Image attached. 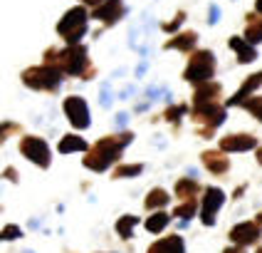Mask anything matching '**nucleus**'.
Returning a JSON list of instances; mask_svg holds the SVG:
<instances>
[{"mask_svg":"<svg viewBox=\"0 0 262 253\" xmlns=\"http://www.w3.org/2000/svg\"><path fill=\"white\" fill-rule=\"evenodd\" d=\"M131 139H134L131 132H124V134H119V137H104V139H99L94 147L89 149L87 159H84V166L94 169V171L109 169V164L117 162L119 154H121V149L126 147Z\"/></svg>","mask_w":262,"mask_h":253,"instance_id":"1","label":"nucleus"},{"mask_svg":"<svg viewBox=\"0 0 262 253\" xmlns=\"http://www.w3.org/2000/svg\"><path fill=\"white\" fill-rule=\"evenodd\" d=\"M50 60L57 62L62 72H70V74L87 72V50H84L82 45H70V47L62 50V52L50 50V52H47V65H50Z\"/></svg>","mask_w":262,"mask_h":253,"instance_id":"2","label":"nucleus"},{"mask_svg":"<svg viewBox=\"0 0 262 253\" xmlns=\"http://www.w3.org/2000/svg\"><path fill=\"white\" fill-rule=\"evenodd\" d=\"M87 20H89V15H87L84 8H72V10H67L64 17L59 20L57 32L70 45H77L79 43V37L87 32Z\"/></svg>","mask_w":262,"mask_h":253,"instance_id":"3","label":"nucleus"},{"mask_svg":"<svg viewBox=\"0 0 262 253\" xmlns=\"http://www.w3.org/2000/svg\"><path fill=\"white\" fill-rule=\"evenodd\" d=\"M213 72H215V55L210 50H201L190 57L183 77L188 82H195V85H205V82H210Z\"/></svg>","mask_w":262,"mask_h":253,"instance_id":"4","label":"nucleus"},{"mask_svg":"<svg viewBox=\"0 0 262 253\" xmlns=\"http://www.w3.org/2000/svg\"><path fill=\"white\" fill-rule=\"evenodd\" d=\"M23 82L28 87L35 89H57L62 85V70L57 67H50V65H42V67H30L23 72Z\"/></svg>","mask_w":262,"mask_h":253,"instance_id":"5","label":"nucleus"},{"mask_svg":"<svg viewBox=\"0 0 262 253\" xmlns=\"http://www.w3.org/2000/svg\"><path fill=\"white\" fill-rule=\"evenodd\" d=\"M20 151L25 154V159L35 162L37 166H42V169L50 166V147H47V142L40 139V137H25V139L20 142Z\"/></svg>","mask_w":262,"mask_h":253,"instance_id":"6","label":"nucleus"},{"mask_svg":"<svg viewBox=\"0 0 262 253\" xmlns=\"http://www.w3.org/2000/svg\"><path fill=\"white\" fill-rule=\"evenodd\" d=\"M64 114L70 119V124L77 129H87L89 127V107L82 97H67L64 100Z\"/></svg>","mask_w":262,"mask_h":253,"instance_id":"7","label":"nucleus"},{"mask_svg":"<svg viewBox=\"0 0 262 253\" xmlns=\"http://www.w3.org/2000/svg\"><path fill=\"white\" fill-rule=\"evenodd\" d=\"M257 238H260V226L257 223H250V221H243L237 223L233 231H230V241H233L235 246H250V243H257Z\"/></svg>","mask_w":262,"mask_h":253,"instance_id":"8","label":"nucleus"},{"mask_svg":"<svg viewBox=\"0 0 262 253\" xmlns=\"http://www.w3.org/2000/svg\"><path fill=\"white\" fill-rule=\"evenodd\" d=\"M225 204V193L220 191V189H208L205 191V199H203V223L205 226H213L215 223V213H218V208Z\"/></svg>","mask_w":262,"mask_h":253,"instance_id":"9","label":"nucleus"},{"mask_svg":"<svg viewBox=\"0 0 262 253\" xmlns=\"http://www.w3.org/2000/svg\"><path fill=\"white\" fill-rule=\"evenodd\" d=\"M193 114L198 122H203L208 124V129H213V127H220L223 124V119H225V109L220 107V104H203V107H195L193 109Z\"/></svg>","mask_w":262,"mask_h":253,"instance_id":"10","label":"nucleus"},{"mask_svg":"<svg viewBox=\"0 0 262 253\" xmlns=\"http://www.w3.org/2000/svg\"><path fill=\"white\" fill-rule=\"evenodd\" d=\"M124 15V5H121V0H106L102 8H97L92 17H97V20H102L106 25H114L119 17Z\"/></svg>","mask_w":262,"mask_h":253,"instance_id":"11","label":"nucleus"},{"mask_svg":"<svg viewBox=\"0 0 262 253\" xmlns=\"http://www.w3.org/2000/svg\"><path fill=\"white\" fill-rule=\"evenodd\" d=\"M220 147L225 151H248V149L257 147V139L250 137V134H233V137H225L220 142Z\"/></svg>","mask_w":262,"mask_h":253,"instance_id":"12","label":"nucleus"},{"mask_svg":"<svg viewBox=\"0 0 262 253\" xmlns=\"http://www.w3.org/2000/svg\"><path fill=\"white\" fill-rule=\"evenodd\" d=\"M220 94V85L218 82H205L201 87L195 89V94H193V104L195 107H203V104H213V100Z\"/></svg>","mask_w":262,"mask_h":253,"instance_id":"13","label":"nucleus"},{"mask_svg":"<svg viewBox=\"0 0 262 253\" xmlns=\"http://www.w3.org/2000/svg\"><path fill=\"white\" fill-rule=\"evenodd\" d=\"M148 253H183V238L181 236L161 238L148 248Z\"/></svg>","mask_w":262,"mask_h":253,"instance_id":"14","label":"nucleus"},{"mask_svg":"<svg viewBox=\"0 0 262 253\" xmlns=\"http://www.w3.org/2000/svg\"><path fill=\"white\" fill-rule=\"evenodd\" d=\"M230 47L237 52V60H240L243 65H245V62H252V60L257 57L255 47H252L248 40H243V37H230Z\"/></svg>","mask_w":262,"mask_h":253,"instance_id":"15","label":"nucleus"},{"mask_svg":"<svg viewBox=\"0 0 262 253\" xmlns=\"http://www.w3.org/2000/svg\"><path fill=\"white\" fill-rule=\"evenodd\" d=\"M203 164L213 171V174H225L228 171V157H223V154H218V151H205L203 154Z\"/></svg>","mask_w":262,"mask_h":253,"instance_id":"16","label":"nucleus"},{"mask_svg":"<svg viewBox=\"0 0 262 253\" xmlns=\"http://www.w3.org/2000/svg\"><path fill=\"white\" fill-rule=\"evenodd\" d=\"M195 40H198V35H195V32H181L178 37H173V40H168V43H166V50L171 47V50H183V52H188V50H193Z\"/></svg>","mask_w":262,"mask_h":253,"instance_id":"17","label":"nucleus"},{"mask_svg":"<svg viewBox=\"0 0 262 253\" xmlns=\"http://www.w3.org/2000/svg\"><path fill=\"white\" fill-rule=\"evenodd\" d=\"M87 149V142L82 139V137H77V134H70V137H64L62 142H59V151L62 154H70V151H84Z\"/></svg>","mask_w":262,"mask_h":253,"instance_id":"18","label":"nucleus"},{"mask_svg":"<svg viewBox=\"0 0 262 253\" xmlns=\"http://www.w3.org/2000/svg\"><path fill=\"white\" fill-rule=\"evenodd\" d=\"M248 32H245V40L250 45L255 43H262V20H257L255 15H248Z\"/></svg>","mask_w":262,"mask_h":253,"instance_id":"19","label":"nucleus"},{"mask_svg":"<svg viewBox=\"0 0 262 253\" xmlns=\"http://www.w3.org/2000/svg\"><path fill=\"white\" fill-rule=\"evenodd\" d=\"M176 193H178L181 199H186V201H193V196L198 193V184H195L193 179H181V181L176 184Z\"/></svg>","mask_w":262,"mask_h":253,"instance_id":"20","label":"nucleus"},{"mask_svg":"<svg viewBox=\"0 0 262 253\" xmlns=\"http://www.w3.org/2000/svg\"><path fill=\"white\" fill-rule=\"evenodd\" d=\"M168 219H171V216H168V213H163V211H161V213H154V216H148L146 228H148L151 233H161V231L168 226Z\"/></svg>","mask_w":262,"mask_h":253,"instance_id":"21","label":"nucleus"},{"mask_svg":"<svg viewBox=\"0 0 262 253\" xmlns=\"http://www.w3.org/2000/svg\"><path fill=\"white\" fill-rule=\"evenodd\" d=\"M136 223H139V219L136 216H121L117 221V231L121 238H129L131 233H134V228H136Z\"/></svg>","mask_w":262,"mask_h":253,"instance_id":"22","label":"nucleus"},{"mask_svg":"<svg viewBox=\"0 0 262 253\" xmlns=\"http://www.w3.org/2000/svg\"><path fill=\"white\" fill-rule=\"evenodd\" d=\"M166 204H168V193L163 189H154L146 196V208H159V206H166Z\"/></svg>","mask_w":262,"mask_h":253,"instance_id":"23","label":"nucleus"},{"mask_svg":"<svg viewBox=\"0 0 262 253\" xmlns=\"http://www.w3.org/2000/svg\"><path fill=\"white\" fill-rule=\"evenodd\" d=\"M141 171H144V166H141V164H129V166H119L117 171H114V177L117 179H129V177L141 174Z\"/></svg>","mask_w":262,"mask_h":253,"instance_id":"24","label":"nucleus"},{"mask_svg":"<svg viewBox=\"0 0 262 253\" xmlns=\"http://www.w3.org/2000/svg\"><path fill=\"white\" fill-rule=\"evenodd\" d=\"M193 213H195V201H186V204H181V206L173 211V216L183 219V221H188Z\"/></svg>","mask_w":262,"mask_h":253,"instance_id":"25","label":"nucleus"},{"mask_svg":"<svg viewBox=\"0 0 262 253\" xmlns=\"http://www.w3.org/2000/svg\"><path fill=\"white\" fill-rule=\"evenodd\" d=\"M243 107H245L248 112H252V114H255V117L262 122V97H250V100L243 104Z\"/></svg>","mask_w":262,"mask_h":253,"instance_id":"26","label":"nucleus"},{"mask_svg":"<svg viewBox=\"0 0 262 253\" xmlns=\"http://www.w3.org/2000/svg\"><path fill=\"white\" fill-rule=\"evenodd\" d=\"M186 112H188V107H186V104L171 107V109H166V119H168V122H178V119H181V114H186Z\"/></svg>","mask_w":262,"mask_h":253,"instance_id":"27","label":"nucleus"},{"mask_svg":"<svg viewBox=\"0 0 262 253\" xmlns=\"http://www.w3.org/2000/svg\"><path fill=\"white\" fill-rule=\"evenodd\" d=\"M3 238H5V241L20 238V228H17V226H5V228H3Z\"/></svg>","mask_w":262,"mask_h":253,"instance_id":"28","label":"nucleus"},{"mask_svg":"<svg viewBox=\"0 0 262 253\" xmlns=\"http://www.w3.org/2000/svg\"><path fill=\"white\" fill-rule=\"evenodd\" d=\"M183 17H186V13H178V15H176V20H173V23H166V25H163V28L168 30V32H173V30L178 28V25H181V23H183Z\"/></svg>","mask_w":262,"mask_h":253,"instance_id":"29","label":"nucleus"},{"mask_svg":"<svg viewBox=\"0 0 262 253\" xmlns=\"http://www.w3.org/2000/svg\"><path fill=\"white\" fill-rule=\"evenodd\" d=\"M99 102H102V107H109V104H112V92H109L106 85L102 87V100H99Z\"/></svg>","mask_w":262,"mask_h":253,"instance_id":"30","label":"nucleus"},{"mask_svg":"<svg viewBox=\"0 0 262 253\" xmlns=\"http://www.w3.org/2000/svg\"><path fill=\"white\" fill-rule=\"evenodd\" d=\"M218 17H220V8L218 5H210V17H208V23H210V25H215V23H218Z\"/></svg>","mask_w":262,"mask_h":253,"instance_id":"31","label":"nucleus"},{"mask_svg":"<svg viewBox=\"0 0 262 253\" xmlns=\"http://www.w3.org/2000/svg\"><path fill=\"white\" fill-rule=\"evenodd\" d=\"M126 119H129V114H126V112H121V114H117V124L119 127H124V124H126Z\"/></svg>","mask_w":262,"mask_h":253,"instance_id":"32","label":"nucleus"},{"mask_svg":"<svg viewBox=\"0 0 262 253\" xmlns=\"http://www.w3.org/2000/svg\"><path fill=\"white\" fill-rule=\"evenodd\" d=\"M84 3H89V5H94V10H97V8H102V5L106 3V0H84Z\"/></svg>","mask_w":262,"mask_h":253,"instance_id":"33","label":"nucleus"},{"mask_svg":"<svg viewBox=\"0 0 262 253\" xmlns=\"http://www.w3.org/2000/svg\"><path fill=\"white\" fill-rule=\"evenodd\" d=\"M5 177L13 179V181H17V177H15V169H5Z\"/></svg>","mask_w":262,"mask_h":253,"instance_id":"34","label":"nucleus"},{"mask_svg":"<svg viewBox=\"0 0 262 253\" xmlns=\"http://www.w3.org/2000/svg\"><path fill=\"white\" fill-rule=\"evenodd\" d=\"M225 253H240V246H237V248H230V251L225 248Z\"/></svg>","mask_w":262,"mask_h":253,"instance_id":"35","label":"nucleus"},{"mask_svg":"<svg viewBox=\"0 0 262 253\" xmlns=\"http://www.w3.org/2000/svg\"><path fill=\"white\" fill-rule=\"evenodd\" d=\"M255 8H257V13H262V0H257V5H255Z\"/></svg>","mask_w":262,"mask_h":253,"instance_id":"36","label":"nucleus"},{"mask_svg":"<svg viewBox=\"0 0 262 253\" xmlns=\"http://www.w3.org/2000/svg\"><path fill=\"white\" fill-rule=\"evenodd\" d=\"M257 221H260V223H262V213H260V216H257Z\"/></svg>","mask_w":262,"mask_h":253,"instance_id":"37","label":"nucleus"},{"mask_svg":"<svg viewBox=\"0 0 262 253\" xmlns=\"http://www.w3.org/2000/svg\"><path fill=\"white\" fill-rule=\"evenodd\" d=\"M257 253H262V248H260V251H257Z\"/></svg>","mask_w":262,"mask_h":253,"instance_id":"38","label":"nucleus"}]
</instances>
